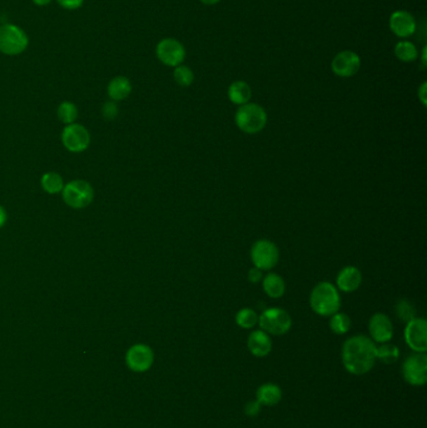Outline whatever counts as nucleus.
Returning a JSON list of instances; mask_svg holds the SVG:
<instances>
[{
    "label": "nucleus",
    "mask_w": 427,
    "mask_h": 428,
    "mask_svg": "<svg viewBox=\"0 0 427 428\" xmlns=\"http://www.w3.org/2000/svg\"><path fill=\"white\" fill-rule=\"evenodd\" d=\"M376 361V343L370 337L357 335L346 340L342 346V363L348 373L366 375L374 368Z\"/></svg>",
    "instance_id": "nucleus-1"
},
{
    "label": "nucleus",
    "mask_w": 427,
    "mask_h": 428,
    "mask_svg": "<svg viewBox=\"0 0 427 428\" xmlns=\"http://www.w3.org/2000/svg\"><path fill=\"white\" fill-rule=\"evenodd\" d=\"M312 311L321 317H331L341 308V295L336 286L330 282H320L310 295Z\"/></svg>",
    "instance_id": "nucleus-2"
},
{
    "label": "nucleus",
    "mask_w": 427,
    "mask_h": 428,
    "mask_svg": "<svg viewBox=\"0 0 427 428\" xmlns=\"http://www.w3.org/2000/svg\"><path fill=\"white\" fill-rule=\"evenodd\" d=\"M29 46V36L17 24L0 25V53L8 57L23 54Z\"/></svg>",
    "instance_id": "nucleus-3"
},
{
    "label": "nucleus",
    "mask_w": 427,
    "mask_h": 428,
    "mask_svg": "<svg viewBox=\"0 0 427 428\" xmlns=\"http://www.w3.org/2000/svg\"><path fill=\"white\" fill-rule=\"evenodd\" d=\"M234 122L243 133L257 134L262 132L267 124V113L264 107L257 103H247L240 105L236 112Z\"/></svg>",
    "instance_id": "nucleus-4"
},
{
    "label": "nucleus",
    "mask_w": 427,
    "mask_h": 428,
    "mask_svg": "<svg viewBox=\"0 0 427 428\" xmlns=\"http://www.w3.org/2000/svg\"><path fill=\"white\" fill-rule=\"evenodd\" d=\"M65 204L74 209L88 207L93 202L94 189L87 180H76L67 183L62 191Z\"/></svg>",
    "instance_id": "nucleus-5"
},
{
    "label": "nucleus",
    "mask_w": 427,
    "mask_h": 428,
    "mask_svg": "<svg viewBox=\"0 0 427 428\" xmlns=\"http://www.w3.org/2000/svg\"><path fill=\"white\" fill-rule=\"evenodd\" d=\"M258 324L261 330L272 336H283L292 327L290 313L282 308H269L259 317Z\"/></svg>",
    "instance_id": "nucleus-6"
},
{
    "label": "nucleus",
    "mask_w": 427,
    "mask_h": 428,
    "mask_svg": "<svg viewBox=\"0 0 427 428\" xmlns=\"http://www.w3.org/2000/svg\"><path fill=\"white\" fill-rule=\"evenodd\" d=\"M251 260L255 267L261 271H269L275 268L280 260V249L272 241L259 239L252 246Z\"/></svg>",
    "instance_id": "nucleus-7"
},
{
    "label": "nucleus",
    "mask_w": 427,
    "mask_h": 428,
    "mask_svg": "<svg viewBox=\"0 0 427 428\" xmlns=\"http://www.w3.org/2000/svg\"><path fill=\"white\" fill-rule=\"evenodd\" d=\"M402 376L411 386H423L427 381L426 353L409 354L402 363Z\"/></svg>",
    "instance_id": "nucleus-8"
},
{
    "label": "nucleus",
    "mask_w": 427,
    "mask_h": 428,
    "mask_svg": "<svg viewBox=\"0 0 427 428\" xmlns=\"http://www.w3.org/2000/svg\"><path fill=\"white\" fill-rule=\"evenodd\" d=\"M156 55L161 63L176 68L186 59V48L175 38H164L156 46Z\"/></svg>",
    "instance_id": "nucleus-9"
},
{
    "label": "nucleus",
    "mask_w": 427,
    "mask_h": 428,
    "mask_svg": "<svg viewBox=\"0 0 427 428\" xmlns=\"http://www.w3.org/2000/svg\"><path fill=\"white\" fill-rule=\"evenodd\" d=\"M62 142L67 151L72 153H82L86 149H88L90 145V133L82 124L78 123L68 124L62 132Z\"/></svg>",
    "instance_id": "nucleus-10"
},
{
    "label": "nucleus",
    "mask_w": 427,
    "mask_h": 428,
    "mask_svg": "<svg viewBox=\"0 0 427 428\" xmlns=\"http://www.w3.org/2000/svg\"><path fill=\"white\" fill-rule=\"evenodd\" d=\"M405 342L414 352L426 353L427 322L426 319H411L406 323L404 330Z\"/></svg>",
    "instance_id": "nucleus-11"
},
{
    "label": "nucleus",
    "mask_w": 427,
    "mask_h": 428,
    "mask_svg": "<svg viewBox=\"0 0 427 428\" xmlns=\"http://www.w3.org/2000/svg\"><path fill=\"white\" fill-rule=\"evenodd\" d=\"M154 362V353L152 348L143 343H138L129 348L126 354V363L129 370L138 373L147 372L152 367Z\"/></svg>",
    "instance_id": "nucleus-12"
},
{
    "label": "nucleus",
    "mask_w": 427,
    "mask_h": 428,
    "mask_svg": "<svg viewBox=\"0 0 427 428\" xmlns=\"http://www.w3.org/2000/svg\"><path fill=\"white\" fill-rule=\"evenodd\" d=\"M331 68L339 78H351L357 74V72L361 68V58L357 53L344 51L334 57L331 63Z\"/></svg>",
    "instance_id": "nucleus-13"
},
{
    "label": "nucleus",
    "mask_w": 427,
    "mask_h": 428,
    "mask_svg": "<svg viewBox=\"0 0 427 428\" xmlns=\"http://www.w3.org/2000/svg\"><path fill=\"white\" fill-rule=\"evenodd\" d=\"M370 338L374 343H386L393 337V324L385 313H374L369 322Z\"/></svg>",
    "instance_id": "nucleus-14"
},
{
    "label": "nucleus",
    "mask_w": 427,
    "mask_h": 428,
    "mask_svg": "<svg viewBox=\"0 0 427 428\" xmlns=\"http://www.w3.org/2000/svg\"><path fill=\"white\" fill-rule=\"evenodd\" d=\"M388 24L392 33L402 39L415 34L417 27L414 15L406 11H396L392 13Z\"/></svg>",
    "instance_id": "nucleus-15"
},
{
    "label": "nucleus",
    "mask_w": 427,
    "mask_h": 428,
    "mask_svg": "<svg viewBox=\"0 0 427 428\" xmlns=\"http://www.w3.org/2000/svg\"><path fill=\"white\" fill-rule=\"evenodd\" d=\"M362 284V273L353 266H347L339 271L336 277V288L345 292L352 293L360 288Z\"/></svg>",
    "instance_id": "nucleus-16"
},
{
    "label": "nucleus",
    "mask_w": 427,
    "mask_h": 428,
    "mask_svg": "<svg viewBox=\"0 0 427 428\" xmlns=\"http://www.w3.org/2000/svg\"><path fill=\"white\" fill-rule=\"evenodd\" d=\"M247 348L255 357L262 359L272 351V340L264 330H253L247 340Z\"/></svg>",
    "instance_id": "nucleus-17"
},
{
    "label": "nucleus",
    "mask_w": 427,
    "mask_h": 428,
    "mask_svg": "<svg viewBox=\"0 0 427 428\" xmlns=\"http://www.w3.org/2000/svg\"><path fill=\"white\" fill-rule=\"evenodd\" d=\"M132 91H133L132 81L124 76H117L111 78L108 83V87H107L108 97L113 102H121V100L128 98Z\"/></svg>",
    "instance_id": "nucleus-18"
},
{
    "label": "nucleus",
    "mask_w": 427,
    "mask_h": 428,
    "mask_svg": "<svg viewBox=\"0 0 427 428\" xmlns=\"http://www.w3.org/2000/svg\"><path fill=\"white\" fill-rule=\"evenodd\" d=\"M282 389L280 386H277L275 383H264L262 386H259L256 392V399L262 406L272 407V406L278 405L282 399Z\"/></svg>",
    "instance_id": "nucleus-19"
},
{
    "label": "nucleus",
    "mask_w": 427,
    "mask_h": 428,
    "mask_svg": "<svg viewBox=\"0 0 427 428\" xmlns=\"http://www.w3.org/2000/svg\"><path fill=\"white\" fill-rule=\"evenodd\" d=\"M262 287H264V293L273 300L281 298L286 292L285 279L277 273H269L266 277H264Z\"/></svg>",
    "instance_id": "nucleus-20"
},
{
    "label": "nucleus",
    "mask_w": 427,
    "mask_h": 428,
    "mask_svg": "<svg viewBox=\"0 0 427 428\" xmlns=\"http://www.w3.org/2000/svg\"><path fill=\"white\" fill-rule=\"evenodd\" d=\"M252 97V89L246 81H236L229 86V98L233 105H243L250 103Z\"/></svg>",
    "instance_id": "nucleus-21"
},
{
    "label": "nucleus",
    "mask_w": 427,
    "mask_h": 428,
    "mask_svg": "<svg viewBox=\"0 0 427 428\" xmlns=\"http://www.w3.org/2000/svg\"><path fill=\"white\" fill-rule=\"evenodd\" d=\"M41 188L49 194L62 193L65 188V180L57 172H47L43 174L41 180Z\"/></svg>",
    "instance_id": "nucleus-22"
},
{
    "label": "nucleus",
    "mask_w": 427,
    "mask_h": 428,
    "mask_svg": "<svg viewBox=\"0 0 427 428\" xmlns=\"http://www.w3.org/2000/svg\"><path fill=\"white\" fill-rule=\"evenodd\" d=\"M395 55L404 63H412L419 58V52L412 41H401L395 46Z\"/></svg>",
    "instance_id": "nucleus-23"
},
{
    "label": "nucleus",
    "mask_w": 427,
    "mask_h": 428,
    "mask_svg": "<svg viewBox=\"0 0 427 428\" xmlns=\"http://www.w3.org/2000/svg\"><path fill=\"white\" fill-rule=\"evenodd\" d=\"M400 357V348L390 342L381 343L380 346H376V359H379L382 363L392 365L398 361Z\"/></svg>",
    "instance_id": "nucleus-24"
},
{
    "label": "nucleus",
    "mask_w": 427,
    "mask_h": 428,
    "mask_svg": "<svg viewBox=\"0 0 427 428\" xmlns=\"http://www.w3.org/2000/svg\"><path fill=\"white\" fill-rule=\"evenodd\" d=\"M330 328L334 332V335H346L348 330H351V319L346 313L336 312L330 319Z\"/></svg>",
    "instance_id": "nucleus-25"
},
{
    "label": "nucleus",
    "mask_w": 427,
    "mask_h": 428,
    "mask_svg": "<svg viewBox=\"0 0 427 428\" xmlns=\"http://www.w3.org/2000/svg\"><path fill=\"white\" fill-rule=\"evenodd\" d=\"M257 312L252 308H242L236 314V323L243 330H252L258 324Z\"/></svg>",
    "instance_id": "nucleus-26"
},
{
    "label": "nucleus",
    "mask_w": 427,
    "mask_h": 428,
    "mask_svg": "<svg viewBox=\"0 0 427 428\" xmlns=\"http://www.w3.org/2000/svg\"><path fill=\"white\" fill-rule=\"evenodd\" d=\"M78 107L73 102L65 100L59 105L58 110H57V116L58 119L62 123H65V126L76 123L78 118Z\"/></svg>",
    "instance_id": "nucleus-27"
},
{
    "label": "nucleus",
    "mask_w": 427,
    "mask_h": 428,
    "mask_svg": "<svg viewBox=\"0 0 427 428\" xmlns=\"http://www.w3.org/2000/svg\"><path fill=\"white\" fill-rule=\"evenodd\" d=\"M173 78L178 86L181 87H189L194 81V70L187 65H178L173 70Z\"/></svg>",
    "instance_id": "nucleus-28"
},
{
    "label": "nucleus",
    "mask_w": 427,
    "mask_h": 428,
    "mask_svg": "<svg viewBox=\"0 0 427 428\" xmlns=\"http://www.w3.org/2000/svg\"><path fill=\"white\" fill-rule=\"evenodd\" d=\"M395 311H396L398 319H401L405 323H407L411 319H416L415 307L407 300L398 301L396 303V307H395Z\"/></svg>",
    "instance_id": "nucleus-29"
},
{
    "label": "nucleus",
    "mask_w": 427,
    "mask_h": 428,
    "mask_svg": "<svg viewBox=\"0 0 427 428\" xmlns=\"http://www.w3.org/2000/svg\"><path fill=\"white\" fill-rule=\"evenodd\" d=\"M118 113H119V108H118L117 102L108 100L102 107V116H104L107 121H114L118 116Z\"/></svg>",
    "instance_id": "nucleus-30"
},
{
    "label": "nucleus",
    "mask_w": 427,
    "mask_h": 428,
    "mask_svg": "<svg viewBox=\"0 0 427 428\" xmlns=\"http://www.w3.org/2000/svg\"><path fill=\"white\" fill-rule=\"evenodd\" d=\"M58 6L65 11H78L84 6V0H55Z\"/></svg>",
    "instance_id": "nucleus-31"
},
{
    "label": "nucleus",
    "mask_w": 427,
    "mask_h": 428,
    "mask_svg": "<svg viewBox=\"0 0 427 428\" xmlns=\"http://www.w3.org/2000/svg\"><path fill=\"white\" fill-rule=\"evenodd\" d=\"M261 410H262V405L258 402L257 399L250 401L245 406V413H246L247 416H257V415H259Z\"/></svg>",
    "instance_id": "nucleus-32"
},
{
    "label": "nucleus",
    "mask_w": 427,
    "mask_h": 428,
    "mask_svg": "<svg viewBox=\"0 0 427 428\" xmlns=\"http://www.w3.org/2000/svg\"><path fill=\"white\" fill-rule=\"evenodd\" d=\"M264 279V273L262 271L257 268V267H253L250 269V272H248V281L251 282V283L256 284L258 282H261Z\"/></svg>",
    "instance_id": "nucleus-33"
},
{
    "label": "nucleus",
    "mask_w": 427,
    "mask_h": 428,
    "mask_svg": "<svg viewBox=\"0 0 427 428\" xmlns=\"http://www.w3.org/2000/svg\"><path fill=\"white\" fill-rule=\"evenodd\" d=\"M426 92H427V83L426 81H423L421 84V87L419 88V92H417V95H419V99H420V102H421L422 105L423 107H426Z\"/></svg>",
    "instance_id": "nucleus-34"
},
{
    "label": "nucleus",
    "mask_w": 427,
    "mask_h": 428,
    "mask_svg": "<svg viewBox=\"0 0 427 428\" xmlns=\"http://www.w3.org/2000/svg\"><path fill=\"white\" fill-rule=\"evenodd\" d=\"M6 220H8V214L6 209L0 206V228L6 226Z\"/></svg>",
    "instance_id": "nucleus-35"
},
{
    "label": "nucleus",
    "mask_w": 427,
    "mask_h": 428,
    "mask_svg": "<svg viewBox=\"0 0 427 428\" xmlns=\"http://www.w3.org/2000/svg\"><path fill=\"white\" fill-rule=\"evenodd\" d=\"M52 1H53V0H32V3H33L34 6H41V8L49 6Z\"/></svg>",
    "instance_id": "nucleus-36"
},
{
    "label": "nucleus",
    "mask_w": 427,
    "mask_h": 428,
    "mask_svg": "<svg viewBox=\"0 0 427 428\" xmlns=\"http://www.w3.org/2000/svg\"><path fill=\"white\" fill-rule=\"evenodd\" d=\"M426 52H427V46H423V48H422V53H421L422 67H426V65H427Z\"/></svg>",
    "instance_id": "nucleus-37"
},
{
    "label": "nucleus",
    "mask_w": 427,
    "mask_h": 428,
    "mask_svg": "<svg viewBox=\"0 0 427 428\" xmlns=\"http://www.w3.org/2000/svg\"><path fill=\"white\" fill-rule=\"evenodd\" d=\"M201 3H203L205 6H215L217 3H219L221 0H199Z\"/></svg>",
    "instance_id": "nucleus-38"
}]
</instances>
